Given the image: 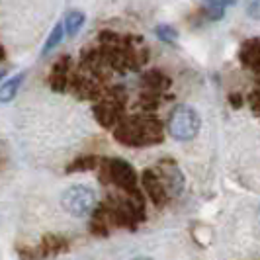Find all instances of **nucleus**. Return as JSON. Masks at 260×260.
Returning a JSON list of instances; mask_svg holds the SVG:
<instances>
[{"label":"nucleus","instance_id":"obj_15","mask_svg":"<svg viewBox=\"0 0 260 260\" xmlns=\"http://www.w3.org/2000/svg\"><path fill=\"white\" fill-rule=\"evenodd\" d=\"M223 4L225 6H231V4H235V0H223Z\"/></svg>","mask_w":260,"mask_h":260},{"label":"nucleus","instance_id":"obj_9","mask_svg":"<svg viewBox=\"0 0 260 260\" xmlns=\"http://www.w3.org/2000/svg\"><path fill=\"white\" fill-rule=\"evenodd\" d=\"M63 248H67V241L59 235H47L43 237L41 245H39V252L41 256H47V254H55V252H61Z\"/></svg>","mask_w":260,"mask_h":260},{"label":"nucleus","instance_id":"obj_2","mask_svg":"<svg viewBox=\"0 0 260 260\" xmlns=\"http://www.w3.org/2000/svg\"><path fill=\"white\" fill-rule=\"evenodd\" d=\"M200 125H202V119L198 116V112L190 106H178L169 119L170 135L178 141L194 139L200 131Z\"/></svg>","mask_w":260,"mask_h":260},{"label":"nucleus","instance_id":"obj_14","mask_svg":"<svg viewBox=\"0 0 260 260\" xmlns=\"http://www.w3.org/2000/svg\"><path fill=\"white\" fill-rule=\"evenodd\" d=\"M131 260H155V258H149V256H135V258Z\"/></svg>","mask_w":260,"mask_h":260},{"label":"nucleus","instance_id":"obj_8","mask_svg":"<svg viewBox=\"0 0 260 260\" xmlns=\"http://www.w3.org/2000/svg\"><path fill=\"white\" fill-rule=\"evenodd\" d=\"M84 22H86L84 12H80V10H71V12L65 16V20H63V27H65L67 36H69V38H75L78 31H80V27L84 26Z\"/></svg>","mask_w":260,"mask_h":260},{"label":"nucleus","instance_id":"obj_7","mask_svg":"<svg viewBox=\"0 0 260 260\" xmlns=\"http://www.w3.org/2000/svg\"><path fill=\"white\" fill-rule=\"evenodd\" d=\"M24 78H26V73H20V75H16V77H12L10 80H6V82L0 86V102H2V104L12 102L14 98H16V94L20 90Z\"/></svg>","mask_w":260,"mask_h":260},{"label":"nucleus","instance_id":"obj_16","mask_svg":"<svg viewBox=\"0 0 260 260\" xmlns=\"http://www.w3.org/2000/svg\"><path fill=\"white\" fill-rule=\"evenodd\" d=\"M4 59V49H2V45H0V61Z\"/></svg>","mask_w":260,"mask_h":260},{"label":"nucleus","instance_id":"obj_11","mask_svg":"<svg viewBox=\"0 0 260 260\" xmlns=\"http://www.w3.org/2000/svg\"><path fill=\"white\" fill-rule=\"evenodd\" d=\"M98 167V158L92 155H82L75 158L71 165H69V170L67 172H86V170H92Z\"/></svg>","mask_w":260,"mask_h":260},{"label":"nucleus","instance_id":"obj_12","mask_svg":"<svg viewBox=\"0 0 260 260\" xmlns=\"http://www.w3.org/2000/svg\"><path fill=\"white\" fill-rule=\"evenodd\" d=\"M245 12L248 18L260 22V0H245Z\"/></svg>","mask_w":260,"mask_h":260},{"label":"nucleus","instance_id":"obj_1","mask_svg":"<svg viewBox=\"0 0 260 260\" xmlns=\"http://www.w3.org/2000/svg\"><path fill=\"white\" fill-rule=\"evenodd\" d=\"M61 206L73 217H86L96 208V194L84 184H73L61 194Z\"/></svg>","mask_w":260,"mask_h":260},{"label":"nucleus","instance_id":"obj_4","mask_svg":"<svg viewBox=\"0 0 260 260\" xmlns=\"http://www.w3.org/2000/svg\"><path fill=\"white\" fill-rule=\"evenodd\" d=\"M143 184H145V190H147L149 198L153 200V204L160 206V204L167 202L169 192H167V186L162 182L158 170H147L143 174Z\"/></svg>","mask_w":260,"mask_h":260},{"label":"nucleus","instance_id":"obj_13","mask_svg":"<svg viewBox=\"0 0 260 260\" xmlns=\"http://www.w3.org/2000/svg\"><path fill=\"white\" fill-rule=\"evenodd\" d=\"M156 36H158V39H162V41H167V43H174V39H176L178 34L170 26H158L156 27Z\"/></svg>","mask_w":260,"mask_h":260},{"label":"nucleus","instance_id":"obj_5","mask_svg":"<svg viewBox=\"0 0 260 260\" xmlns=\"http://www.w3.org/2000/svg\"><path fill=\"white\" fill-rule=\"evenodd\" d=\"M69 82V57H59L51 67L49 86L55 92H63Z\"/></svg>","mask_w":260,"mask_h":260},{"label":"nucleus","instance_id":"obj_6","mask_svg":"<svg viewBox=\"0 0 260 260\" xmlns=\"http://www.w3.org/2000/svg\"><path fill=\"white\" fill-rule=\"evenodd\" d=\"M94 116L102 125H117L121 121V114H119V106L114 102H104L94 108Z\"/></svg>","mask_w":260,"mask_h":260},{"label":"nucleus","instance_id":"obj_10","mask_svg":"<svg viewBox=\"0 0 260 260\" xmlns=\"http://www.w3.org/2000/svg\"><path fill=\"white\" fill-rule=\"evenodd\" d=\"M63 36H65V27H63V22H59V24H55V27L49 31V36H47V39H45V45H43V49H41V57L49 55V53L61 43Z\"/></svg>","mask_w":260,"mask_h":260},{"label":"nucleus","instance_id":"obj_3","mask_svg":"<svg viewBox=\"0 0 260 260\" xmlns=\"http://www.w3.org/2000/svg\"><path fill=\"white\" fill-rule=\"evenodd\" d=\"M104 174L110 182L117 186L119 190H125L129 194H135L137 176L133 172V167L121 158H108L104 160Z\"/></svg>","mask_w":260,"mask_h":260}]
</instances>
